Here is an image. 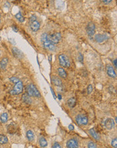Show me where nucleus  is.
<instances>
[{"label":"nucleus","instance_id":"nucleus-3","mask_svg":"<svg viewBox=\"0 0 117 148\" xmlns=\"http://www.w3.org/2000/svg\"><path fill=\"white\" fill-rule=\"evenodd\" d=\"M27 94L29 96H33V97L40 98L41 94L39 93V90L37 89L34 84H29L27 87Z\"/></svg>","mask_w":117,"mask_h":148},{"label":"nucleus","instance_id":"nucleus-10","mask_svg":"<svg viewBox=\"0 0 117 148\" xmlns=\"http://www.w3.org/2000/svg\"><path fill=\"white\" fill-rule=\"evenodd\" d=\"M104 124L105 125V127L108 130H111L112 129H113L115 126V123L112 118H106L104 122Z\"/></svg>","mask_w":117,"mask_h":148},{"label":"nucleus","instance_id":"nucleus-32","mask_svg":"<svg viewBox=\"0 0 117 148\" xmlns=\"http://www.w3.org/2000/svg\"><path fill=\"white\" fill-rule=\"evenodd\" d=\"M68 129H70V131H73V130H74V126H73V125H71V124H70V125H69V126H68Z\"/></svg>","mask_w":117,"mask_h":148},{"label":"nucleus","instance_id":"nucleus-26","mask_svg":"<svg viewBox=\"0 0 117 148\" xmlns=\"http://www.w3.org/2000/svg\"><path fill=\"white\" fill-rule=\"evenodd\" d=\"M87 147L89 148H97V145L95 144L94 142H93V141H89V142L88 143Z\"/></svg>","mask_w":117,"mask_h":148},{"label":"nucleus","instance_id":"nucleus-9","mask_svg":"<svg viewBox=\"0 0 117 148\" xmlns=\"http://www.w3.org/2000/svg\"><path fill=\"white\" fill-rule=\"evenodd\" d=\"M106 69L107 74H108V75L109 77L112 78H115L117 77V74H116V72L114 71V69L113 67L111 65H110V64L106 65Z\"/></svg>","mask_w":117,"mask_h":148},{"label":"nucleus","instance_id":"nucleus-16","mask_svg":"<svg viewBox=\"0 0 117 148\" xmlns=\"http://www.w3.org/2000/svg\"><path fill=\"white\" fill-rule=\"evenodd\" d=\"M58 73L59 75L63 79H66L67 78V73L62 67H60L58 69Z\"/></svg>","mask_w":117,"mask_h":148},{"label":"nucleus","instance_id":"nucleus-6","mask_svg":"<svg viewBox=\"0 0 117 148\" xmlns=\"http://www.w3.org/2000/svg\"><path fill=\"white\" fill-rule=\"evenodd\" d=\"M59 59V63H60V65L63 67H65V68H68L70 66V62L69 59L68 58L67 55L62 54V55H60L58 57Z\"/></svg>","mask_w":117,"mask_h":148},{"label":"nucleus","instance_id":"nucleus-35","mask_svg":"<svg viewBox=\"0 0 117 148\" xmlns=\"http://www.w3.org/2000/svg\"><path fill=\"white\" fill-rule=\"evenodd\" d=\"M117 59H114L113 61V63H114V66H115V68H117Z\"/></svg>","mask_w":117,"mask_h":148},{"label":"nucleus","instance_id":"nucleus-8","mask_svg":"<svg viewBox=\"0 0 117 148\" xmlns=\"http://www.w3.org/2000/svg\"><path fill=\"white\" fill-rule=\"evenodd\" d=\"M76 121L78 123V125H86L88 124V118L85 116V115H82V114H78L76 117Z\"/></svg>","mask_w":117,"mask_h":148},{"label":"nucleus","instance_id":"nucleus-12","mask_svg":"<svg viewBox=\"0 0 117 148\" xmlns=\"http://www.w3.org/2000/svg\"><path fill=\"white\" fill-rule=\"evenodd\" d=\"M12 53H13V55H14V57H15L16 58L19 59H22L24 57L23 53L20 51V49H18L16 48V47H14V48H12Z\"/></svg>","mask_w":117,"mask_h":148},{"label":"nucleus","instance_id":"nucleus-15","mask_svg":"<svg viewBox=\"0 0 117 148\" xmlns=\"http://www.w3.org/2000/svg\"><path fill=\"white\" fill-rule=\"evenodd\" d=\"M8 63V57H4L1 61H0V69L4 70Z\"/></svg>","mask_w":117,"mask_h":148},{"label":"nucleus","instance_id":"nucleus-7","mask_svg":"<svg viewBox=\"0 0 117 148\" xmlns=\"http://www.w3.org/2000/svg\"><path fill=\"white\" fill-rule=\"evenodd\" d=\"M86 32H87V35L89 36V37L90 39H91L93 37V36L94 35V34H95V24L93 22H90L87 25Z\"/></svg>","mask_w":117,"mask_h":148},{"label":"nucleus","instance_id":"nucleus-38","mask_svg":"<svg viewBox=\"0 0 117 148\" xmlns=\"http://www.w3.org/2000/svg\"><path fill=\"white\" fill-rule=\"evenodd\" d=\"M0 18H1V15H0Z\"/></svg>","mask_w":117,"mask_h":148},{"label":"nucleus","instance_id":"nucleus-21","mask_svg":"<svg viewBox=\"0 0 117 148\" xmlns=\"http://www.w3.org/2000/svg\"><path fill=\"white\" fill-rule=\"evenodd\" d=\"M22 100L24 102L27 103V104H31L32 100L30 98L29 96L27 94H24L22 96Z\"/></svg>","mask_w":117,"mask_h":148},{"label":"nucleus","instance_id":"nucleus-23","mask_svg":"<svg viewBox=\"0 0 117 148\" xmlns=\"http://www.w3.org/2000/svg\"><path fill=\"white\" fill-rule=\"evenodd\" d=\"M8 142V139L6 135L3 134H0V144L4 145L6 144Z\"/></svg>","mask_w":117,"mask_h":148},{"label":"nucleus","instance_id":"nucleus-2","mask_svg":"<svg viewBox=\"0 0 117 148\" xmlns=\"http://www.w3.org/2000/svg\"><path fill=\"white\" fill-rule=\"evenodd\" d=\"M41 42L43 43V47L46 49L50 51H55L56 50V47L55 44H52L50 41L47 39V33H43L41 37Z\"/></svg>","mask_w":117,"mask_h":148},{"label":"nucleus","instance_id":"nucleus-34","mask_svg":"<svg viewBox=\"0 0 117 148\" xmlns=\"http://www.w3.org/2000/svg\"><path fill=\"white\" fill-rule=\"evenodd\" d=\"M51 93H52V94H53V96H54V98H56V95H55V94H54V90H53V89L51 88Z\"/></svg>","mask_w":117,"mask_h":148},{"label":"nucleus","instance_id":"nucleus-29","mask_svg":"<svg viewBox=\"0 0 117 148\" xmlns=\"http://www.w3.org/2000/svg\"><path fill=\"white\" fill-rule=\"evenodd\" d=\"M52 148H62V146L60 145V143H58V142H55L54 143V145L52 146Z\"/></svg>","mask_w":117,"mask_h":148},{"label":"nucleus","instance_id":"nucleus-1","mask_svg":"<svg viewBox=\"0 0 117 148\" xmlns=\"http://www.w3.org/2000/svg\"><path fill=\"white\" fill-rule=\"evenodd\" d=\"M10 80L13 83H14L15 86L14 87V89L10 92V94L11 95H18L22 93L23 90V84L22 82L18 78L16 77H12L10 78Z\"/></svg>","mask_w":117,"mask_h":148},{"label":"nucleus","instance_id":"nucleus-4","mask_svg":"<svg viewBox=\"0 0 117 148\" xmlns=\"http://www.w3.org/2000/svg\"><path fill=\"white\" fill-rule=\"evenodd\" d=\"M61 37H62V36L60 32H56V33L50 34V35L47 34V39L54 44H58L59 42L61 40Z\"/></svg>","mask_w":117,"mask_h":148},{"label":"nucleus","instance_id":"nucleus-14","mask_svg":"<svg viewBox=\"0 0 117 148\" xmlns=\"http://www.w3.org/2000/svg\"><path fill=\"white\" fill-rule=\"evenodd\" d=\"M7 131L10 135H14L17 132V127L14 123H10L7 126Z\"/></svg>","mask_w":117,"mask_h":148},{"label":"nucleus","instance_id":"nucleus-31","mask_svg":"<svg viewBox=\"0 0 117 148\" xmlns=\"http://www.w3.org/2000/svg\"><path fill=\"white\" fill-rule=\"evenodd\" d=\"M12 30L15 32H17L18 31V28H17V26H15V25H13V26H12Z\"/></svg>","mask_w":117,"mask_h":148},{"label":"nucleus","instance_id":"nucleus-27","mask_svg":"<svg viewBox=\"0 0 117 148\" xmlns=\"http://www.w3.org/2000/svg\"><path fill=\"white\" fill-rule=\"evenodd\" d=\"M111 145H112V146L113 148H117V138H115V139H114L112 141V142H111Z\"/></svg>","mask_w":117,"mask_h":148},{"label":"nucleus","instance_id":"nucleus-36","mask_svg":"<svg viewBox=\"0 0 117 148\" xmlns=\"http://www.w3.org/2000/svg\"><path fill=\"white\" fill-rule=\"evenodd\" d=\"M58 96L59 100H61V99H62V96H61L60 94H58Z\"/></svg>","mask_w":117,"mask_h":148},{"label":"nucleus","instance_id":"nucleus-22","mask_svg":"<svg viewBox=\"0 0 117 148\" xmlns=\"http://www.w3.org/2000/svg\"><path fill=\"white\" fill-rule=\"evenodd\" d=\"M8 118V114L7 113H4L1 114V115L0 116V121L2 123H7Z\"/></svg>","mask_w":117,"mask_h":148},{"label":"nucleus","instance_id":"nucleus-33","mask_svg":"<svg viewBox=\"0 0 117 148\" xmlns=\"http://www.w3.org/2000/svg\"><path fill=\"white\" fill-rule=\"evenodd\" d=\"M78 59H79V61H81V62H83V55L80 53V55H79V57H78Z\"/></svg>","mask_w":117,"mask_h":148},{"label":"nucleus","instance_id":"nucleus-25","mask_svg":"<svg viewBox=\"0 0 117 148\" xmlns=\"http://www.w3.org/2000/svg\"><path fill=\"white\" fill-rule=\"evenodd\" d=\"M15 17H16V19L18 20L20 22H23L24 21V18H23V16H22V14H21L20 12H18V14H16Z\"/></svg>","mask_w":117,"mask_h":148},{"label":"nucleus","instance_id":"nucleus-18","mask_svg":"<svg viewBox=\"0 0 117 148\" xmlns=\"http://www.w3.org/2000/svg\"><path fill=\"white\" fill-rule=\"evenodd\" d=\"M77 103V100L75 99V98H71L70 99H68V100L67 101V104L70 108H74Z\"/></svg>","mask_w":117,"mask_h":148},{"label":"nucleus","instance_id":"nucleus-19","mask_svg":"<svg viewBox=\"0 0 117 148\" xmlns=\"http://www.w3.org/2000/svg\"><path fill=\"white\" fill-rule=\"evenodd\" d=\"M89 133L90 135H91V136L93 137V138L95 139V140H100V137L99 135V134H98V133L96 132L94 129H91L89 130Z\"/></svg>","mask_w":117,"mask_h":148},{"label":"nucleus","instance_id":"nucleus-30","mask_svg":"<svg viewBox=\"0 0 117 148\" xmlns=\"http://www.w3.org/2000/svg\"><path fill=\"white\" fill-rule=\"evenodd\" d=\"M101 1L104 4H109L112 1V0H101Z\"/></svg>","mask_w":117,"mask_h":148},{"label":"nucleus","instance_id":"nucleus-37","mask_svg":"<svg viewBox=\"0 0 117 148\" xmlns=\"http://www.w3.org/2000/svg\"><path fill=\"white\" fill-rule=\"evenodd\" d=\"M0 23H1V20H0Z\"/></svg>","mask_w":117,"mask_h":148},{"label":"nucleus","instance_id":"nucleus-20","mask_svg":"<svg viewBox=\"0 0 117 148\" xmlns=\"http://www.w3.org/2000/svg\"><path fill=\"white\" fill-rule=\"evenodd\" d=\"M26 135H27L28 140L29 141H33L35 139V135H34L33 132L32 131H31V130L28 131L27 132Z\"/></svg>","mask_w":117,"mask_h":148},{"label":"nucleus","instance_id":"nucleus-17","mask_svg":"<svg viewBox=\"0 0 117 148\" xmlns=\"http://www.w3.org/2000/svg\"><path fill=\"white\" fill-rule=\"evenodd\" d=\"M52 82L54 83V84H55L56 86L60 87V86H62V81H61L60 79L59 78H58V77H56V76L52 77Z\"/></svg>","mask_w":117,"mask_h":148},{"label":"nucleus","instance_id":"nucleus-28","mask_svg":"<svg viewBox=\"0 0 117 148\" xmlns=\"http://www.w3.org/2000/svg\"><path fill=\"white\" fill-rule=\"evenodd\" d=\"M92 92H93V86L91 85H89V86L87 87V93L89 94Z\"/></svg>","mask_w":117,"mask_h":148},{"label":"nucleus","instance_id":"nucleus-24","mask_svg":"<svg viewBox=\"0 0 117 148\" xmlns=\"http://www.w3.org/2000/svg\"><path fill=\"white\" fill-rule=\"evenodd\" d=\"M39 145L41 148H45L47 145V142L44 137H41L39 139Z\"/></svg>","mask_w":117,"mask_h":148},{"label":"nucleus","instance_id":"nucleus-13","mask_svg":"<svg viewBox=\"0 0 117 148\" xmlns=\"http://www.w3.org/2000/svg\"><path fill=\"white\" fill-rule=\"evenodd\" d=\"M67 147L68 148H77L78 147V141L75 139H70L67 141Z\"/></svg>","mask_w":117,"mask_h":148},{"label":"nucleus","instance_id":"nucleus-11","mask_svg":"<svg viewBox=\"0 0 117 148\" xmlns=\"http://www.w3.org/2000/svg\"><path fill=\"white\" fill-rule=\"evenodd\" d=\"M95 40L98 43H101L103 42H105L106 40H107L109 39V36L107 35H101V34H98L95 36Z\"/></svg>","mask_w":117,"mask_h":148},{"label":"nucleus","instance_id":"nucleus-5","mask_svg":"<svg viewBox=\"0 0 117 148\" xmlns=\"http://www.w3.org/2000/svg\"><path fill=\"white\" fill-rule=\"evenodd\" d=\"M30 27L32 31H38L40 28V23L37 20V17L33 15L30 18Z\"/></svg>","mask_w":117,"mask_h":148}]
</instances>
